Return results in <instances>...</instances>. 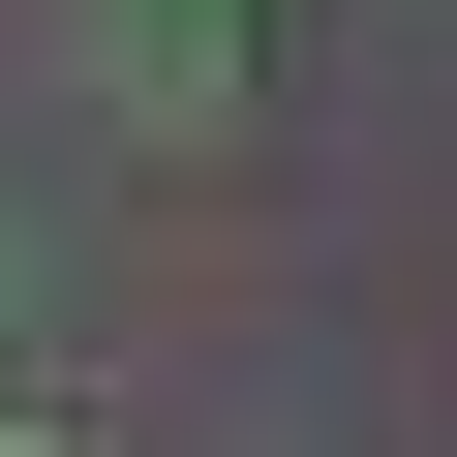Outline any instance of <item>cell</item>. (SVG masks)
I'll list each match as a JSON object with an SVG mask.
<instances>
[{
	"instance_id": "6da1fadb",
	"label": "cell",
	"mask_w": 457,
	"mask_h": 457,
	"mask_svg": "<svg viewBox=\"0 0 457 457\" xmlns=\"http://www.w3.org/2000/svg\"><path fill=\"white\" fill-rule=\"evenodd\" d=\"M92 62H122V122H153V153H213V92H245V31H213V0H122Z\"/></svg>"
},
{
	"instance_id": "7a4b0ae2",
	"label": "cell",
	"mask_w": 457,
	"mask_h": 457,
	"mask_svg": "<svg viewBox=\"0 0 457 457\" xmlns=\"http://www.w3.org/2000/svg\"><path fill=\"white\" fill-rule=\"evenodd\" d=\"M0 305H31V245H0Z\"/></svg>"
},
{
	"instance_id": "3957f363",
	"label": "cell",
	"mask_w": 457,
	"mask_h": 457,
	"mask_svg": "<svg viewBox=\"0 0 457 457\" xmlns=\"http://www.w3.org/2000/svg\"><path fill=\"white\" fill-rule=\"evenodd\" d=\"M0 457H62V427H0Z\"/></svg>"
}]
</instances>
